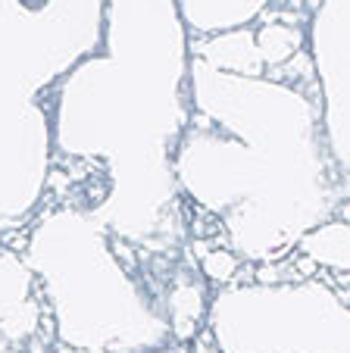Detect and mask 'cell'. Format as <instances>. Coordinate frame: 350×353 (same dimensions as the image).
<instances>
[{
  "mask_svg": "<svg viewBox=\"0 0 350 353\" xmlns=\"http://www.w3.org/2000/svg\"><path fill=\"white\" fill-rule=\"evenodd\" d=\"M0 244L13 247V250H26V247H28V228H26V232H22V228H16V232H7L3 238H0Z\"/></svg>",
  "mask_w": 350,
  "mask_h": 353,
  "instance_id": "5b68a950",
  "label": "cell"
},
{
  "mask_svg": "<svg viewBox=\"0 0 350 353\" xmlns=\"http://www.w3.org/2000/svg\"><path fill=\"white\" fill-rule=\"evenodd\" d=\"M291 266H294V272H298V279L300 281H307V279H313L316 275V269H319V260H313V256H291Z\"/></svg>",
  "mask_w": 350,
  "mask_h": 353,
  "instance_id": "277c9868",
  "label": "cell"
},
{
  "mask_svg": "<svg viewBox=\"0 0 350 353\" xmlns=\"http://www.w3.org/2000/svg\"><path fill=\"white\" fill-rule=\"evenodd\" d=\"M304 44L298 26H266L260 32V57L272 66H282L288 57H294Z\"/></svg>",
  "mask_w": 350,
  "mask_h": 353,
  "instance_id": "6da1fadb",
  "label": "cell"
},
{
  "mask_svg": "<svg viewBox=\"0 0 350 353\" xmlns=\"http://www.w3.org/2000/svg\"><path fill=\"white\" fill-rule=\"evenodd\" d=\"M110 250H113V256L126 266V272H138V266H141V254L135 250L128 241H122V238H116V234H110Z\"/></svg>",
  "mask_w": 350,
  "mask_h": 353,
  "instance_id": "3957f363",
  "label": "cell"
},
{
  "mask_svg": "<svg viewBox=\"0 0 350 353\" xmlns=\"http://www.w3.org/2000/svg\"><path fill=\"white\" fill-rule=\"evenodd\" d=\"M238 256L229 254V250H210L206 256H200V272L210 281H219V285H229L238 272Z\"/></svg>",
  "mask_w": 350,
  "mask_h": 353,
  "instance_id": "7a4b0ae2",
  "label": "cell"
}]
</instances>
